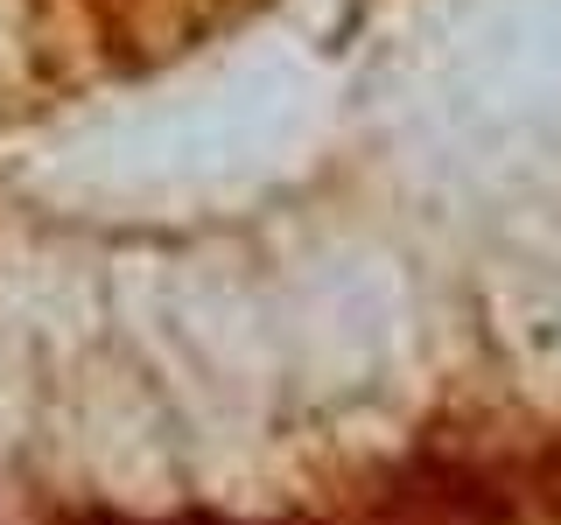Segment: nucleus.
<instances>
[{
	"label": "nucleus",
	"mask_w": 561,
	"mask_h": 525,
	"mask_svg": "<svg viewBox=\"0 0 561 525\" xmlns=\"http://www.w3.org/2000/svg\"><path fill=\"white\" fill-rule=\"evenodd\" d=\"M373 525H513V504L478 469L428 463V469H414V477H400L386 490Z\"/></svg>",
	"instance_id": "obj_1"
}]
</instances>
